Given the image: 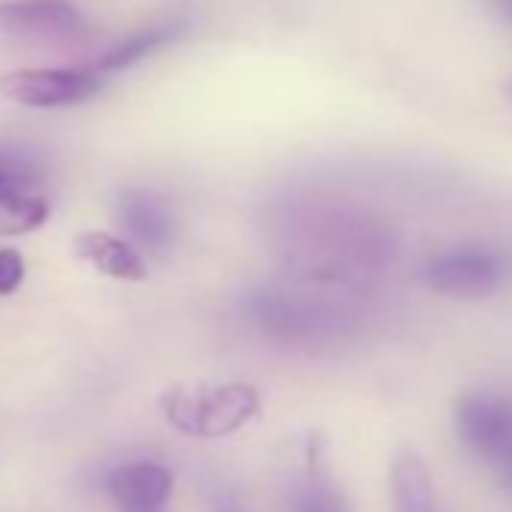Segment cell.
<instances>
[{
  "instance_id": "cell-1",
  "label": "cell",
  "mask_w": 512,
  "mask_h": 512,
  "mask_svg": "<svg viewBox=\"0 0 512 512\" xmlns=\"http://www.w3.org/2000/svg\"><path fill=\"white\" fill-rule=\"evenodd\" d=\"M452 422L461 446L479 458L512 494V395L470 389L458 395Z\"/></svg>"
},
{
  "instance_id": "cell-2",
  "label": "cell",
  "mask_w": 512,
  "mask_h": 512,
  "mask_svg": "<svg viewBox=\"0 0 512 512\" xmlns=\"http://www.w3.org/2000/svg\"><path fill=\"white\" fill-rule=\"evenodd\" d=\"M166 419L190 437L214 440L229 437L244 428L256 413H260V395L244 383L226 386H196V389H169L163 395Z\"/></svg>"
},
{
  "instance_id": "cell-3",
  "label": "cell",
  "mask_w": 512,
  "mask_h": 512,
  "mask_svg": "<svg viewBox=\"0 0 512 512\" xmlns=\"http://www.w3.org/2000/svg\"><path fill=\"white\" fill-rule=\"evenodd\" d=\"M419 281L437 296L476 302L503 287L506 263L488 244H452L428 256L419 269Z\"/></svg>"
},
{
  "instance_id": "cell-4",
  "label": "cell",
  "mask_w": 512,
  "mask_h": 512,
  "mask_svg": "<svg viewBox=\"0 0 512 512\" xmlns=\"http://www.w3.org/2000/svg\"><path fill=\"white\" fill-rule=\"evenodd\" d=\"M0 31L46 49H70L88 40L85 16L70 0H4L0 4Z\"/></svg>"
},
{
  "instance_id": "cell-5",
  "label": "cell",
  "mask_w": 512,
  "mask_h": 512,
  "mask_svg": "<svg viewBox=\"0 0 512 512\" xmlns=\"http://www.w3.org/2000/svg\"><path fill=\"white\" fill-rule=\"evenodd\" d=\"M100 91L94 70H13L0 79V94L19 106L58 109L91 100Z\"/></svg>"
},
{
  "instance_id": "cell-6",
  "label": "cell",
  "mask_w": 512,
  "mask_h": 512,
  "mask_svg": "<svg viewBox=\"0 0 512 512\" xmlns=\"http://www.w3.org/2000/svg\"><path fill=\"white\" fill-rule=\"evenodd\" d=\"M109 494L118 512H166L172 494V473L154 461L124 464L112 470Z\"/></svg>"
},
{
  "instance_id": "cell-7",
  "label": "cell",
  "mask_w": 512,
  "mask_h": 512,
  "mask_svg": "<svg viewBox=\"0 0 512 512\" xmlns=\"http://www.w3.org/2000/svg\"><path fill=\"white\" fill-rule=\"evenodd\" d=\"M389 500L392 512H443L431 467L419 449H395L389 461Z\"/></svg>"
},
{
  "instance_id": "cell-8",
  "label": "cell",
  "mask_w": 512,
  "mask_h": 512,
  "mask_svg": "<svg viewBox=\"0 0 512 512\" xmlns=\"http://www.w3.org/2000/svg\"><path fill=\"white\" fill-rule=\"evenodd\" d=\"M76 253L109 278H118V281H145L148 278L142 256L127 241H121L109 232H82L76 238Z\"/></svg>"
},
{
  "instance_id": "cell-9",
  "label": "cell",
  "mask_w": 512,
  "mask_h": 512,
  "mask_svg": "<svg viewBox=\"0 0 512 512\" xmlns=\"http://www.w3.org/2000/svg\"><path fill=\"white\" fill-rule=\"evenodd\" d=\"M121 223L151 250H163L172 238V211L169 205L145 190H124L121 202Z\"/></svg>"
},
{
  "instance_id": "cell-10",
  "label": "cell",
  "mask_w": 512,
  "mask_h": 512,
  "mask_svg": "<svg viewBox=\"0 0 512 512\" xmlns=\"http://www.w3.org/2000/svg\"><path fill=\"white\" fill-rule=\"evenodd\" d=\"M184 34V22H166V25H157V28H148V31H139L133 37H127L124 43L112 46L94 67V73H118V70H127L133 64H139L142 58L154 55L157 49L175 43L178 37Z\"/></svg>"
},
{
  "instance_id": "cell-11",
  "label": "cell",
  "mask_w": 512,
  "mask_h": 512,
  "mask_svg": "<svg viewBox=\"0 0 512 512\" xmlns=\"http://www.w3.org/2000/svg\"><path fill=\"white\" fill-rule=\"evenodd\" d=\"M293 512H353V503L326 467L311 461L305 482L293 494Z\"/></svg>"
},
{
  "instance_id": "cell-12",
  "label": "cell",
  "mask_w": 512,
  "mask_h": 512,
  "mask_svg": "<svg viewBox=\"0 0 512 512\" xmlns=\"http://www.w3.org/2000/svg\"><path fill=\"white\" fill-rule=\"evenodd\" d=\"M49 202L34 193H13L0 199V235H25L46 223Z\"/></svg>"
},
{
  "instance_id": "cell-13",
  "label": "cell",
  "mask_w": 512,
  "mask_h": 512,
  "mask_svg": "<svg viewBox=\"0 0 512 512\" xmlns=\"http://www.w3.org/2000/svg\"><path fill=\"white\" fill-rule=\"evenodd\" d=\"M34 181H37V172L28 163L0 154V199L13 193H31Z\"/></svg>"
},
{
  "instance_id": "cell-14",
  "label": "cell",
  "mask_w": 512,
  "mask_h": 512,
  "mask_svg": "<svg viewBox=\"0 0 512 512\" xmlns=\"http://www.w3.org/2000/svg\"><path fill=\"white\" fill-rule=\"evenodd\" d=\"M25 281V260L16 250H0V296H10Z\"/></svg>"
},
{
  "instance_id": "cell-15",
  "label": "cell",
  "mask_w": 512,
  "mask_h": 512,
  "mask_svg": "<svg viewBox=\"0 0 512 512\" xmlns=\"http://www.w3.org/2000/svg\"><path fill=\"white\" fill-rule=\"evenodd\" d=\"M485 10L491 19H497L503 28L512 31V0H485Z\"/></svg>"
},
{
  "instance_id": "cell-16",
  "label": "cell",
  "mask_w": 512,
  "mask_h": 512,
  "mask_svg": "<svg viewBox=\"0 0 512 512\" xmlns=\"http://www.w3.org/2000/svg\"><path fill=\"white\" fill-rule=\"evenodd\" d=\"M217 512H244L238 503H232V500H223L220 506H217Z\"/></svg>"
},
{
  "instance_id": "cell-17",
  "label": "cell",
  "mask_w": 512,
  "mask_h": 512,
  "mask_svg": "<svg viewBox=\"0 0 512 512\" xmlns=\"http://www.w3.org/2000/svg\"><path fill=\"white\" fill-rule=\"evenodd\" d=\"M503 97H506V103L512 106V76H509V79L503 82Z\"/></svg>"
}]
</instances>
